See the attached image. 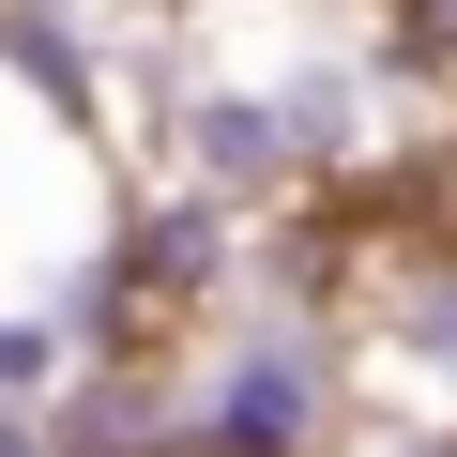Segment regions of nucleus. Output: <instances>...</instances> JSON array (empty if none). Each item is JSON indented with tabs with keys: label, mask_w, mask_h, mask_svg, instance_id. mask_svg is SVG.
<instances>
[{
	"label": "nucleus",
	"mask_w": 457,
	"mask_h": 457,
	"mask_svg": "<svg viewBox=\"0 0 457 457\" xmlns=\"http://www.w3.org/2000/svg\"><path fill=\"white\" fill-rule=\"evenodd\" d=\"M77 381V320L62 305H16V320H0V396H62Z\"/></svg>",
	"instance_id": "nucleus-3"
},
{
	"label": "nucleus",
	"mask_w": 457,
	"mask_h": 457,
	"mask_svg": "<svg viewBox=\"0 0 457 457\" xmlns=\"http://www.w3.org/2000/svg\"><path fill=\"white\" fill-rule=\"evenodd\" d=\"M183 351V427L198 457H336L351 411H366V366H351V320L336 305H275V290H228Z\"/></svg>",
	"instance_id": "nucleus-1"
},
{
	"label": "nucleus",
	"mask_w": 457,
	"mask_h": 457,
	"mask_svg": "<svg viewBox=\"0 0 457 457\" xmlns=\"http://www.w3.org/2000/svg\"><path fill=\"white\" fill-rule=\"evenodd\" d=\"M0 457H62V411L46 396H0Z\"/></svg>",
	"instance_id": "nucleus-5"
},
{
	"label": "nucleus",
	"mask_w": 457,
	"mask_h": 457,
	"mask_svg": "<svg viewBox=\"0 0 457 457\" xmlns=\"http://www.w3.org/2000/svg\"><path fill=\"white\" fill-rule=\"evenodd\" d=\"M336 457H457V427H442V411H381V396H366Z\"/></svg>",
	"instance_id": "nucleus-4"
},
{
	"label": "nucleus",
	"mask_w": 457,
	"mask_h": 457,
	"mask_svg": "<svg viewBox=\"0 0 457 457\" xmlns=\"http://www.w3.org/2000/svg\"><path fill=\"white\" fill-rule=\"evenodd\" d=\"M381 16H396V31L427 46V62H457V0H381Z\"/></svg>",
	"instance_id": "nucleus-6"
},
{
	"label": "nucleus",
	"mask_w": 457,
	"mask_h": 457,
	"mask_svg": "<svg viewBox=\"0 0 457 457\" xmlns=\"http://www.w3.org/2000/svg\"><path fill=\"white\" fill-rule=\"evenodd\" d=\"M122 46H137V31H107L92 0H0V62H16V77H31V107H62L77 137H107V122H122V77H107Z\"/></svg>",
	"instance_id": "nucleus-2"
}]
</instances>
